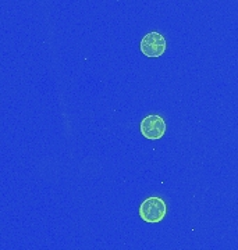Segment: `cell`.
<instances>
[{
  "mask_svg": "<svg viewBox=\"0 0 238 250\" xmlns=\"http://www.w3.org/2000/svg\"><path fill=\"white\" fill-rule=\"evenodd\" d=\"M140 217L142 221L149 224H158L163 221V218L166 217L167 213V206L166 202L158 196L146 197L140 206Z\"/></svg>",
  "mask_w": 238,
  "mask_h": 250,
  "instance_id": "cell-1",
  "label": "cell"
},
{
  "mask_svg": "<svg viewBox=\"0 0 238 250\" xmlns=\"http://www.w3.org/2000/svg\"><path fill=\"white\" fill-rule=\"evenodd\" d=\"M166 121L159 114H149L143 117L140 124V131L145 139L149 141H158L162 139L166 134Z\"/></svg>",
  "mask_w": 238,
  "mask_h": 250,
  "instance_id": "cell-2",
  "label": "cell"
},
{
  "mask_svg": "<svg viewBox=\"0 0 238 250\" xmlns=\"http://www.w3.org/2000/svg\"><path fill=\"white\" fill-rule=\"evenodd\" d=\"M141 53L150 59H156L163 56L166 52V39L160 32L152 31L148 32L146 35H143L140 43Z\"/></svg>",
  "mask_w": 238,
  "mask_h": 250,
  "instance_id": "cell-3",
  "label": "cell"
}]
</instances>
